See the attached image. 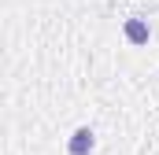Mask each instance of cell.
<instances>
[{
	"mask_svg": "<svg viewBox=\"0 0 159 155\" xmlns=\"http://www.w3.org/2000/svg\"><path fill=\"white\" fill-rule=\"evenodd\" d=\"M93 148H96V133H93L89 126L74 129V137L67 140V152L70 155H93Z\"/></svg>",
	"mask_w": 159,
	"mask_h": 155,
	"instance_id": "obj_1",
	"label": "cell"
},
{
	"mask_svg": "<svg viewBox=\"0 0 159 155\" xmlns=\"http://www.w3.org/2000/svg\"><path fill=\"white\" fill-rule=\"evenodd\" d=\"M122 33L129 44H148V19H141V15H129L126 22H122Z\"/></svg>",
	"mask_w": 159,
	"mask_h": 155,
	"instance_id": "obj_2",
	"label": "cell"
}]
</instances>
